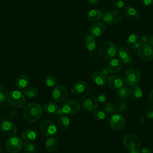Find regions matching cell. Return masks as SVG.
Listing matches in <instances>:
<instances>
[{
    "label": "cell",
    "mask_w": 153,
    "mask_h": 153,
    "mask_svg": "<svg viewBox=\"0 0 153 153\" xmlns=\"http://www.w3.org/2000/svg\"><path fill=\"white\" fill-rule=\"evenodd\" d=\"M42 114L41 106L36 103H30L23 109V116L27 121L33 122L39 119Z\"/></svg>",
    "instance_id": "6da1fadb"
},
{
    "label": "cell",
    "mask_w": 153,
    "mask_h": 153,
    "mask_svg": "<svg viewBox=\"0 0 153 153\" xmlns=\"http://www.w3.org/2000/svg\"><path fill=\"white\" fill-rule=\"evenodd\" d=\"M117 47L111 42H105L99 47V54L104 59H110L114 57L117 53Z\"/></svg>",
    "instance_id": "7a4b0ae2"
},
{
    "label": "cell",
    "mask_w": 153,
    "mask_h": 153,
    "mask_svg": "<svg viewBox=\"0 0 153 153\" xmlns=\"http://www.w3.org/2000/svg\"><path fill=\"white\" fill-rule=\"evenodd\" d=\"M8 103L14 108H21L26 103L24 94L19 90H14L9 93L7 97Z\"/></svg>",
    "instance_id": "3957f363"
},
{
    "label": "cell",
    "mask_w": 153,
    "mask_h": 153,
    "mask_svg": "<svg viewBox=\"0 0 153 153\" xmlns=\"http://www.w3.org/2000/svg\"><path fill=\"white\" fill-rule=\"evenodd\" d=\"M81 103L82 108L87 111H92L98 106L97 98L93 94L85 93L81 96Z\"/></svg>",
    "instance_id": "277c9868"
},
{
    "label": "cell",
    "mask_w": 153,
    "mask_h": 153,
    "mask_svg": "<svg viewBox=\"0 0 153 153\" xmlns=\"http://www.w3.org/2000/svg\"><path fill=\"white\" fill-rule=\"evenodd\" d=\"M102 18L103 22L108 25L114 26L121 21L122 15L118 10H110L103 13Z\"/></svg>",
    "instance_id": "5b68a950"
},
{
    "label": "cell",
    "mask_w": 153,
    "mask_h": 153,
    "mask_svg": "<svg viewBox=\"0 0 153 153\" xmlns=\"http://www.w3.org/2000/svg\"><path fill=\"white\" fill-rule=\"evenodd\" d=\"M5 145L7 151L10 153H17L22 148L23 142L19 136H13L7 139Z\"/></svg>",
    "instance_id": "8992f818"
},
{
    "label": "cell",
    "mask_w": 153,
    "mask_h": 153,
    "mask_svg": "<svg viewBox=\"0 0 153 153\" xmlns=\"http://www.w3.org/2000/svg\"><path fill=\"white\" fill-rule=\"evenodd\" d=\"M141 78V74L136 69L131 68L127 70L124 76V79L125 82L130 86L136 85L140 81Z\"/></svg>",
    "instance_id": "52a82bcc"
},
{
    "label": "cell",
    "mask_w": 153,
    "mask_h": 153,
    "mask_svg": "<svg viewBox=\"0 0 153 153\" xmlns=\"http://www.w3.org/2000/svg\"><path fill=\"white\" fill-rule=\"evenodd\" d=\"M123 143L128 151L138 150L140 146L139 138L134 134H127L123 138Z\"/></svg>",
    "instance_id": "ba28073f"
},
{
    "label": "cell",
    "mask_w": 153,
    "mask_h": 153,
    "mask_svg": "<svg viewBox=\"0 0 153 153\" xmlns=\"http://www.w3.org/2000/svg\"><path fill=\"white\" fill-rule=\"evenodd\" d=\"M61 109L65 114L74 115L79 112L81 110V105L76 100H69L63 104Z\"/></svg>",
    "instance_id": "9c48e42d"
},
{
    "label": "cell",
    "mask_w": 153,
    "mask_h": 153,
    "mask_svg": "<svg viewBox=\"0 0 153 153\" xmlns=\"http://www.w3.org/2000/svg\"><path fill=\"white\" fill-rule=\"evenodd\" d=\"M138 56L143 62H150L153 58V49L148 44H143L138 50Z\"/></svg>",
    "instance_id": "30bf717a"
},
{
    "label": "cell",
    "mask_w": 153,
    "mask_h": 153,
    "mask_svg": "<svg viewBox=\"0 0 153 153\" xmlns=\"http://www.w3.org/2000/svg\"><path fill=\"white\" fill-rule=\"evenodd\" d=\"M40 131L45 136H51L56 133L57 127L53 121L44 120L40 125Z\"/></svg>",
    "instance_id": "8fae6325"
},
{
    "label": "cell",
    "mask_w": 153,
    "mask_h": 153,
    "mask_svg": "<svg viewBox=\"0 0 153 153\" xmlns=\"http://www.w3.org/2000/svg\"><path fill=\"white\" fill-rule=\"evenodd\" d=\"M52 96L54 100L59 103H63L67 98L68 91L66 88L62 85H59L53 89Z\"/></svg>",
    "instance_id": "7c38bea8"
},
{
    "label": "cell",
    "mask_w": 153,
    "mask_h": 153,
    "mask_svg": "<svg viewBox=\"0 0 153 153\" xmlns=\"http://www.w3.org/2000/svg\"><path fill=\"white\" fill-rule=\"evenodd\" d=\"M126 121L124 117L120 114H114L111 118L109 125L111 128L116 131H120L124 128Z\"/></svg>",
    "instance_id": "4fadbf2b"
},
{
    "label": "cell",
    "mask_w": 153,
    "mask_h": 153,
    "mask_svg": "<svg viewBox=\"0 0 153 153\" xmlns=\"http://www.w3.org/2000/svg\"><path fill=\"white\" fill-rule=\"evenodd\" d=\"M1 130L4 135L11 137L16 133L17 127L12 121H4L1 126Z\"/></svg>",
    "instance_id": "5bb4252c"
},
{
    "label": "cell",
    "mask_w": 153,
    "mask_h": 153,
    "mask_svg": "<svg viewBox=\"0 0 153 153\" xmlns=\"http://www.w3.org/2000/svg\"><path fill=\"white\" fill-rule=\"evenodd\" d=\"M118 53L124 64L128 65L133 62V59L130 56V51L126 47H120L118 50Z\"/></svg>",
    "instance_id": "9a60e30c"
},
{
    "label": "cell",
    "mask_w": 153,
    "mask_h": 153,
    "mask_svg": "<svg viewBox=\"0 0 153 153\" xmlns=\"http://www.w3.org/2000/svg\"><path fill=\"white\" fill-rule=\"evenodd\" d=\"M106 29V25L101 22H97L93 23L89 29L90 33L96 36H101L104 33Z\"/></svg>",
    "instance_id": "2e32d148"
},
{
    "label": "cell",
    "mask_w": 153,
    "mask_h": 153,
    "mask_svg": "<svg viewBox=\"0 0 153 153\" xmlns=\"http://www.w3.org/2000/svg\"><path fill=\"white\" fill-rule=\"evenodd\" d=\"M108 85L113 89H119L123 86L124 81L121 77L118 75L110 76L107 80Z\"/></svg>",
    "instance_id": "e0dca14e"
},
{
    "label": "cell",
    "mask_w": 153,
    "mask_h": 153,
    "mask_svg": "<svg viewBox=\"0 0 153 153\" xmlns=\"http://www.w3.org/2000/svg\"><path fill=\"white\" fill-rule=\"evenodd\" d=\"M127 44L130 48L137 49L141 45V38L136 34H131L127 38Z\"/></svg>",
    "instance_id": "ac0fdd59"
},
{
    "label": "cell",
    "mask_w": 153,
    "mask_h": 153,
    "mask_svg": "<svg viewBox=\"0 0 153 153\" xmlns=\"http://www.w3.org/2000/svg\"><path fill=\"white\" fill-rule=\"evenodd\" d=\"M123 65L121 60L117 59H114L109 62L108 63L107 68L109 72L112 74H116L122 68Z\"/></svg>",
    "instance_id": "d6986e66"
},
{
    "label": "cell",
    "mask_w": 153,
    "mask_h": 153,
    "mask_svg": "<svg viewBox=\"0 0 153 153\" xmlns=\"http://www.w3.org/2000/svg\"><path fill=\"white\" fill-rule=\"evenodd\" d=\"M86 87L85 83L82 81H78L74 83L71 87V92L72 94L77 95L82 93Z\"/></svg>",
    "instance_id": "ffe728a7"
},
{
    "label": "cell",
    "mask_w": 153,
    "mask_h": 153,
    "mask_svg": "<svg viewBox=\"0 0 153 153\" xmlns=\"http://www.w3.org/2000/svg\"><path fill=\"white\" fill-rule=\"evenodd\" d=\"M38 133L35 130L26 129L22 132V137L26 141H32L36 139Z\"/></svg>",
    "instance_id": "44dd1931"
},
{
    "label": "cell",
    "mask_w": 153,
    "mask_h": 153,
    "mask_svg": "<svg viewBox=\"0 0 153 153\" xmlns=\"http://www.w3.org/2000/svg\"><path fill=\"white\" fill-rule=\"evenodd\" d=\"M124 13L127 18L131 20H136L139 16V13L136 9L131 6L126 7L124 10Z\"/></svg>",
    "instance_id": "7402d4cb"
},
{
    "label": "cell",
    "mask_w": 153,
    "mask_h": 153,
    "mask_svg": "<svg viewBox=\"0 0 153 153\" xmlns=\"http://www.w3.org/2000/svg\"><path fill=\"white\" fill-rule=\"evenodd\" d=\"M91 78L94 82L98 85H103L106 82V77L100 72H94L92 74Z\"/></svg>",
    "instance_id": "603a6c76"
},
{
    "label": "cell",
    "mask_w": 153,
    "mask_h": 153,
    "mask_svg": "<svg viewBox=\"0 0 153 153\" xmlns=\"http://www.w3.org/2000/svg\"><path fill=\"white\" fill-rule=\"evenodd\" d=\"M29 78L25 75L19 76L16 80L15 84L17 88L19 90L25 88L29 83Z\"/></svg>",
    "instance_id": "cb8c5ba5"
},
{
    "label": "cell",
    "mask_w": 153,
    "mask_h": 153,
    "mask_svg": "<svg viewBox=\"0 0 153 153\" xmlns=\"http://www.w3.org/2000/svg\"><path fill=\"white\" fill-rule=\"evenodd\" d=\"M102 16V13L99 10H90L87 15V18L90 22H96L100 19Z\"/></svg>",
    "instance_id": "d4e9b609"
},
{
    "label": "cell",
    "mask_w": 153,
    "mask_h": 153,
    "mask_svg": "<svg viewBox=\"0 0 153 153\" xmlns=\"http://www.w3.org/2000/svg\"><path fill=\"white\" fill-rule=\"evenodd\" d=\"M59 127L62 130H65L68 128L70 124V120L66 115H61L57 121Z\"/></svg>",
    "instance_id": "484cf974"
},
{
    "label": "cell",
    "mask_w": 153,
    "mask_h": 153,
    "mask_svg": "<svg viewBox=\"0 0 153 153\" xmlns=\"http://www.w3.org/2000/svg\"><path fill=\"white\" fill-rule=\"evenodd\" d=\"M58 146V141L57 140L53 137H50L47 139L45 142V148L46 149L52 152L55 151Z\"/></svg>",
    "instance_id": "4316f807"
},
{
    "label": "cell",
    "mask_w": 153,
    "mask_h": 153,
    "mask_svg": "<svg viewBox=\"0 0 153 153\" xmlns=\"http://www.w3.org/2000/svg\"><path fill=\"white\" fill-rule=\"evenodd\" d=\"M58 108L59 107L56 103L54 102H48L45 103L43 109L46 113L53 114H55Z\"/></svg>",
    "instance_id": "83f0119b"
},
{
    "label": "cell",
    "mask_w": 153,
    "mask_h": 153,
    "mask_svg": "<svg viewBox=\"0 0 153 153\" xmlns=\"http://www.w3.org/2000/svg\"><path fill=\"white\" fill-rule=\"evenodd\" d=\"M85 43L86 45L87 49L90 51L93 50L95 48L96 45V40H95L94 36L93 35H88L86 36L85 39Z\"/></svg>",
    "instance_id": "f1b7e54d"
},
{
    "label": "cell",
    "mask_w": 153,
    "mask_h": 153,
    "mask_svg": "<svg viewBox=\"0 0 153 153\" xmlns=\"http://www.w3.org/2000/svg\"><path fill=\"white\" fill-rule=\"evenodd\" d=\"M23 94L25 95L26 97L29 98H33L38 96V90L32 87H26L23 90Z\"/></svg>",
    "instance_id": "f546056e"
},
{
    "label": "cell",
    "mask_w": 153,
    "mask_h": 153,
    "mask_svg": "<svg viewBox=\"0 0 153 153\" xmlns=\"http://www.w3.org/2000/svg\"><path fill=\"white\" fill-rule=\"evenodd\" d=\"M130 95L134 100H138L142 96V91L139 87L134 86L130 89Z\"/></svg>",
    "instance_id": "4dcf8cb0"
},
{
    "label": "cell",
    "mask_w": 153,
    "mask_h": 153,
    "mask_svg": "<svg viewBox=\"0 0 153 153\" xmlns=\"http://www.w3.org/2000/svg\"><path fill=\"white\" fill-rule=\"evenodd\" d=\"M118 95L120 98L125 99L128 97L130 94V88L129 87L123 86L118 90Z\"/></svg>",
    "instance_id": "1f68e13d"
},
{
    "label": "cell",
    "mask_w": 153,
    "mask_h": 153,
    "mask_svg": "<svg viewBox=\"0 0 153 153\" xmlns=\"http://www.w3.org/2000/svg\"><path fill=\"white\" fill-rule=\"evenodd\" d=\"M24 151L26 153H35L36 148L35 145L29 142H25L24 143Z\"/></svg>",
    "instance_id": "d6a6232c"
},
{
    "label": "cell",
    "mask_w": 153,
    "mask_h": 153,
    "mask_svg": "<svg viewBox=\"0 0 153 153\" xmlns=\"http://www.w3.org/2000/svg\"><path fill=\"white\" fill-rule=\"evenodd\" d=\"M93 117L97 121H102L106 119V114L102 111H96L93 113Z\"/></svg>",
    "instance_id": "836d02e7"
},
{
    "label": "cell",
    "mask_w": 153,
    "mask_h": 153,
    "mask_svg": "<svg viewBox=\"0 0 153 153\" xmlns=\"http://www.w3.org/2000/svg\"><path fill=\"white\" fill-rule=\"evenodd\" d=\"M57 79L53 75H48L45 78V84L48 87H53L57 84Z\"/></svg>",
    "instance_id": "e575fe53"
},
{
    "label": "cell",
    "mask_w": 153,
    "mask_h": 153,
    "mask_svg": "<svg viewBox=\"0 0 153 153\" xmlns=\"http://www.w3.org/2000/svg\"><path fill=\"white\" fill-rule=\"evenodd\" d=\"M8 95L7 88L2 85H0V103L4 102L7 98Z\"/></svg>",
    "instance_id": "d590c367"
},
{
    "label": "cell",
    "mask_w": 153,
    "mask_h": 153,
    "mask_svg": "<svg viewBox=\"0 0 153 153\" xmlns=\"http://www.w3.org/2000/svg\"><path fill=\"white\" fill-rule=\"evenodd\" d=\"M103 109L105 111V112L107 114H112L115 112V107L114 106L109 102H106L103 103Z\"/></svg>",
    "instance_id": "8d00e7d4"
},
{
    "label": "cell",
    "mask_w": 153,
    "mask_h": 153,
    "mask_svg": "<svg viewBox=\"0 0 153 153\" xmlns=\"http://www.w3.org/2000/svg\"><path fill=\"white\" fill-rule=\"evenodd\" d=\"M145 117L149 119L153 118V106H149L146 109L145 112Z\"/></svg>",
    "instance_id": "74e56055"
},
{
    "label": "cell",
    "mask_w": 153,
    "mask_h": 153,
    "mask_svg": "<svg viewBox=\"0 0 153 153\" xmlns=\"http://www.w3.org/2000/svg\"><path fill=\"white\" fill-rule=\"evenodd\" d=\"M112 2L114 6L117 8H122L124 5V2L123 0H112Z\"/></svg>",
    "instance_id": "f35d334b"
},
{
    "label": "cell",
    "mask_w": 153,
    "mask_h": 153,
    "mask_svg": "<svg viewBox=\"0 0 153 153\" xmlns=\"http://www.w3.org/2000/svg\"><path fill=\"white\" fill-rule=\"evenodd\" d=\"M98 101L100 103H105L106 100V94L105 93H100L99 96H98V99H97Z\"/></svg>",
    "instance_id": "ab89813d"
},
{
    "label": "cell",
    "mask_w": 153,
    "mask_h": 153,
    "mask_svg": "<svg viewBox=\"0 0 153 153\" xmlns=\"http://www.w3.org/2000/svg\"><path fill=\"white\" fill-rule=\"evenodd\" d=\"M127 105L124 102H120V103L119 104V106H118V110L121 112L122 111H124L127 109Z\"/></svg>",
    "instance_id": "60d3db41"
},
{
    "label": "cell",
    "mask_w": 153,
    "mask_h": 153,
    "mask_svg": "<svg viewBox=\"0 0 153 153\" xmlns=\"http://www.w3.org/2000/svg\"><path fill=\"white\" fill-rule=\"evenodd\" d=\"M101 73L105 76V77H108L109 75V71L108 70V69L106 67H104L102 69H101Z\"/></svg>",
    "instance_id": "b9f144b4"
},
{
    "label": "cell",
    "mask_w": 153,
    "mask_h": 153,
    "mask_svg": "<svg viewBox=\"0 0 153 153\" xmlns=\"http://www.w3.org/2000/svg\"><path fill=\"white\" fill-rule=\"evenodd\" d=\"M149 38H148V36L143 35L141 38V41L143 44H147L149 42Z\"/></svg>",
    "instance_id": "7bdbcfd3"
},
{
    "label": "cell",
    "mask_w": 153,
    "mask_h": 153,
    "mask_svg": "<svg viewBox=\"0 0 153 153\" xmlns=\"http://www.w3.org/2000/svg\"><path fill=\"white\" fill-rule=\"evenodd\" d=\"M142 1L143 5L145 6L151 5L153 2V0H142Z\"/></svg>",
    "instance_id": "ee69618b"
},
{
    "label": "cell",
    "mask_w": 153,
    "mask_h": 153,
    "mask_svg": "<svg viewBox=\"0 0 153 153\" xmlns=\"http://www.w3.org/2000/svg\"><path fill=\"white\" fill-rule=\"evenodd\" d=\"M148 100L149 101V102L153 105V90L152 91H150V93H149L148 95Z\"/></svg>",
    "instance_id": "f6af8a7d"
},
{
    "label": "cell",
    "mask_w": 153,
    "mask_h": 153,
    "mask_svg": "<svg viewBox=\"0 0 153 153\" xmlns=\"http://www.w3.org/2000/svg\"><path fill=\"white\" fill-rule=\"evenodd\" d=\"M146 121V118L145 117H139L138 118V120H137V122L139 124H143L145 123Z\"/></svg>",
    "instance_id": "bcb514c9"
},
{
    "label": "cell",
    "mask_w": 153,
    "mask_h": 153,
    "mask_svg": "<svg viewBox=\"0 0 153 153\" xmlns=\"http://www.w3.org/2000/svg\"><path fill=\"white\" fill-rule=\"evenodd\" d=\"M141 152L142 153H151V151L146 148H143L141 149Z\"/></svg>",
    "instance_id": "7dc6e473"
},
{
    "label": "cell",
    "mask_w": 153,
    "mask_h": 153,
    "mask_svg": "<svg viewBox=\"0 0 153 153\" xmlns=\"http://www.w3.org/2000/svg\"><path fill=\"white\" fill-rule=\"evenodd\" d=\"M99 0H88V2L90 4H96L98 3Z\"/></svg>",
    "instance_id": "c3c4849f"
},
{
    "label": "cell",
    "mask_w": 153,
    "mask_h": 153,
    "mask_svg": "<svg viewBox=\"0 0 153 153\" xmlns=\"http://www.w3.org/2000/svg\"><path fill=\"white\" fill-rule=\"evenodd\" d=\"M148 43H149V45H150L153 46V36H152L151 38H149Z\"/></svg>",
    "instance_id": "681fc988"
},
{
    "label": "cell",
    "mask_w": 153,
    "mask_h": 153,
    "mask_svg": "<svg viewBox=\"0 0 153 153\" xmlns=\"http://www.w3.org/2000/svg\"><path fill=\"white\" fill-rule=\"evenodd\" d=\"M129 153H140L138 150H134V151H130Z\"/></svg>",
    "instance_id": "f907efd6"
}]
</instances>
